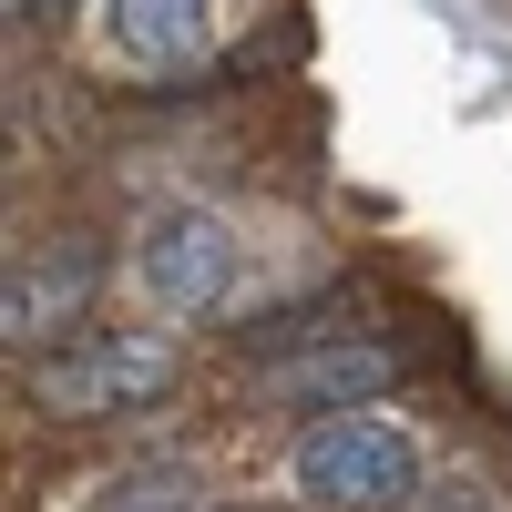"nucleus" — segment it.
Returning <instances> with one entry per match:
<instances>
[{
	"instance_id": "1",
	"label": "nucleus",
	"mask_w": 512,
	"mask_h": 512,
	"mask_svg": "<svg viewBox=\"0 0 512 512\" xmlns=\"http://www.w3.org/2000/svg\"><path fill=\"white\" fill-rule=\"evenodd\" d=\"M185 379L175 338H144V328H82L72 349H52L31 369V400L52 420H123V410H154L164 390Z\"/></svg>"
},
{
	"instance_id": "2",
	"label": "nucleus",
	"mask_w": 512,
	"mask_h": 512,
	"mask_svg": "<svg viewBox=\"0 0 512 512\" xmlns=\"http://www.w3.org/2000/svg\"><path fill=\"white\" fill-rule=\"evenodd\" d=\"M287 482L308 492V502H328V512H400V502L420 492V451H410V431H390V420L349 410V420L297 431Z\"/></svg>"
},
{
	"instance_id": "3",
	"label": "nucleus",
	"mask_w": 512,
	"mask_h": 512,
	"mask_svg": "<svg viewBox=\"0 0 512 512\" xmlns=\"http://www.w3.org/2000/svg\"><path fill=\"white\" fill-rule=\"evenodd\" d=\"M134 287L154 297L164 318H205V308H226V287H236V236H226V216H205V205L154 216L144 246H134Z\"/></svg>"
},
{
	"instance_id": "4",
	"label": "nucleus",
	"mask_w": 512,
	"mask_h": 512,
	"mask_svg": "<svg viewBox=\"0 0 512 512\" xmlns=\"http://www.w3.org/2000/svg\"><path fill=\"white\" fill-rule=\"evenodd\" d=\"M93 41L123 72H185L205 62V0H93Z\"/></svg>"
},
{
	"instance_id": "5",
	"label": "nucleus",
	"mask_w": 512,
	"mask_h": 512,
	"mask_svg": "<svg viewBox=\"0 0 512 512\" xmlns=\"http://www.w3.org/2000/svg\"><path fill=\"white\" fill-rule=\"evenodd\" d=\"M82 297H93V246H52L41 267L11 277V308H0V328L11 338H52L82 318Z\"/></svg>"
},
{
	"instance_id": "6",
	"label": "nucleus",
	"mask_w": 512,
	"mask_h": 512,
	"mask_svg": "<svg viewBox=\"0 0 512 512\" xmlns=\"http://www.w3.org/2000/svg\"><path fill=\"white\" fill-rule=\"evenodd\" d=\"M369 390H390V349H318L297 369H267V400H318L328 420H349Z\"/></svg>"
},
{
	"instance_id": "7",
	"label": "nucleus",
	"mask_w": 512,
	"mask_h": 512,
	"mask_svg": "<svg viewBox=\"0 0 512 512\" xmlns=\"http://www.w3.org/2000/svg\"><path fill=\"white\" fill-rule=\"evenodd\" d=\"M93 512H267V502H195L185 482H113V502Z\"/></svg>"
},
{
	"instance_id": "8",
	"label": "nucleus",
	"mask_w": 512,
	"mask_h": 512,
	"mask_svg": "<svg viewBox=\"0 0 512 512\" xmlns=\"http://www.w3.org/2000/svg\"><path fill=\"white\" fill-rule=\"evenodd\" d=\"M11 11H31V0H11Z\"/></svg>"
}]
</instances>
